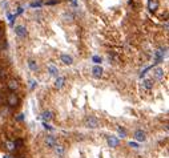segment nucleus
I'll return each instance as SVG.
<instances>
[{
  "mask_svg": "<svg viewBox=\"0 0 169 158\" xmlns=\"http://www.w3.org/2000/svg\"><path fill=\"white\" fill-rule=\"evenodd\" d=\"M117 131H119V134L121 135V137H125V134H127V133H125V130H124V129H121V127H117Z\"/></svg>",
  "mask_w": 169,
  "mask_h": 158,
  "instance_id": "obj_20",
  "label": "nucleus"
},
{
  "mask_svg": "<svg viewBox=\"0 0 169 158\" xmlns=\"http://www.w3.org/2000/svg\"><path fill=\"white\" fill-rule=\"evenodd\" d=\"M129 146L131 147H133V149H138V143H136V142H129Z\"/></svg>",
  "mask_w": 169,
  "mask_h": 158,
  "instance_id": "obj_21",
  "label": "nucleus"
},
{
  "mask_svg": "<svg viewBox=\"0 0 169 158\" xmlns=\"http://www.w3.org/2000/svg\"><path fill=\"white\" fill-rule=\"evenodd\" d=\"M93 61L95 62H101V58L99 56H93Z\"/></svg>",
  "mask_w": 169,
  "mask_h": 158,
  "instance_id": "obj_25",
  "label": "nucleus"
},
{
  "mask_svg": "<svg viewBox=\"0 0 169 158\" xmlns=\"http://www.w3.org/2000/svg\"><path fill=\"white\" fill-rule=\"evenodd\" d=\"M40 5H43V3H41V1H36V3H32L31 4V7H40Z\"/></svg>",
  "mask_w": 169,
  "mask_h": 158,
  "instance_id": "obj_22",
  "label": "nucleus"
},
{
  "mask_svg": "<svg viewBox=\"0 0 169 158\" xmlns=\"http://www.w3.org/2000/svg\"><path fill=\"white\" fill-rule=\"evenodd\" d=\"M56 3H57V0H51V1H48L47 4H48V5H53V4H56Z\"/></svg>",
  "mask_w": 169,
  "mask_h": 158,
  "instance_id": "obj_27",
  "label": "nucleus"
},
{
  "mask_svg": "<svg viewBox=\"0 0 169 158\" xmlns=\"http://www.w3.org/2000/svg\"><path fill=\"white\" fill-rule=\"evenodd\" d=\"M152 74H153V78H156V80H162V77H164V70H162L160 66H157V68H153Z\"/></svg>",
  "mask_w": 169,
  "mask_h": 158,
  "instance_id": "obj_4",
  "label": "nucleus"
},
{
  "mask_svg": "<svg viewBox=\"0 0 169 158\" xmlns=\"http://www.w3.org/2000/svg\"><path fill=\"white\" fill-rule=\"evenodd\" d=\"M19 102H20V100H19V97H17V94H15L13 92L8 94V105L11 108H16L19 105Z\"/></svg>",
  "mask_w": 169,
  "mask_h": 158,
  "instance_id": "obj_2",
  "label": "nucleus"
},
{
  "mask_svg": "<svg viewBox=\"0 0 169 158\" xmlns=\"http://www.w3.org/2000/svg\"><path fill=\"white\" fill-rule=\"evenodd\" d=\"M53 149H55V151H56V154H59V155H63V154H64V147L60 146V145H59V146L56 145Z\"/></svg>",
  "mask_w": 169,
  "mask_h": 158,
  "instance_id": "obj_19",
  "label": "nucleus"
},
{
  "mask_svg": "<svg viewBox=\"0 0 169 158\" xmlns=\"http://www.w3.org/2000/svg\"><path fill=\"white\" fill-rule=\"evenodd\" d=\"M48 72H49L51 76H53V77H59V69L55 65H52V64L48 65Z\"/></svg>",
  "mask_w": 169,
  "mask_h": 158,
  "instance_id": "obj_8",
  "label": "nucleus"
},
{
  "mask_svg": "<svg viewBox=\"0 0 169 158\" xmlns=\"http://www.w3.org/2000/svg\"><path fill=\"white\" fill-rule=\"evenodd\" d=\"M165 56H166V48H160V49L156 52V62L162 61Z\"/></svg>",
  "mask_w": 169,
  "mask_h": 158,
  "instance_id": "obj_5",
  "label": "nucleus"
},
{
  "mask_svg": "<svg viewBox=\"0 0 169 158\" xmlns=\"http://www.w3.org/2000/svg\"><path fill=\"white\" fill-rule=\"evenodd\" d=\"M92 73L95 77H101V74H103V68L100 65H96L92 68Z\"/></svg>",
  "mask_w": 169,
  "mask_h": 158,
  "instance_id": "obj_9",
  "label": "nucleus"
},
{
  "mask_svg": "<svg viewBox=\"0 0 169 158\" xmlns=\"http://www.w3.org/2000/svg\"><path fill=\"white\" fill-rule=\"evenodd\" d=\"M99 119L96 118V117H93V116H89L85 118V126L89 127V129H95V127L99 126Z\"/></svg>",
  "mask_w": 169,
  "mask_h": 158,
  "instance_id": "obj_1",
  "label": "nucleus"
},
{
  "mask_svg": "<svg viewBox=\"0 0 169 158\" xmlns=\"http://www.w3.org/2000/svg\"><path fill=\"white\" fill-rule=\"evenodd\" d=\"M43 119H44V121H49V119H52V112L45 110V112L43 113Z\"/></svg>",
  "mask_w": 169,
  "mask_h": 158,
  "instance_id": "obj_16",
  "label": "nucleus"
},
{
  "mask_svg": "<svg viewBox=\"0 0 169 158\" xmlns=\"http://www.w3.org/2000/svg\"><path fill=\"white\" fill-rule=\"evenodd\" d=\"M29 82H31V89H33L35 86L37 85V82H36V81H35V80H31V81H29Z\"/></svg>",
  "mask_w": 169,
  "mask_h": 158,
  "instance_id": "obj_24",
  "label": "nucleus"
},
{
  "mask_svg": "<svg viewBox=\"0 0 169 158\" xmlns=\"http://www.w3.org/2000/svg\"><path fill=\"white\" fill-rule=\"evenodd\" d=\"M148 8H149L150 12H154L158 8V3L156 1V0H149V3H148Z\"/></svg>",
  "mask_w": 169,
  "mask_h": 158,
  "instance_id": "obj_12",
  "label": "nucleus"
},
{
  "mask_svg": "<svg viewBox=\"0 0 169 158\" xmlns=\"http://www.w3.org/2000/svg\"><path fill=\"white\" fill-rule=\"evenodd\" d=\"M45 143H47V145H48L49 147H55V146H56V139H55L53 135H47Z\"/></svg>",
  "mask_w": 169,
  "mask_h": 158,
  "instance_id": "obj_10",
  "label": "nucleus"
},
{
  "mask_svg": "<svg viewBox=\"0 0 169 158\" xmlns=\"http://www.w3.org/2000/svg\"><path fill=\"white\" fill-rule=\"evenodd\" d=\"M61 61L64 62V64H67V65H71L73 62V58L69 56V54H61Z\"/></svg>",
  "mask_w": 169,
  "mask_h": 158,
  "instance_id": "obj_13",
  "label": "nucleus"
},
{
  "mask_svg": "<svg viewBox=\"0 0 169 158\" xmlns=\"http://www.w3.org/2000/svg\"><path fill=\"white\" fill-rule=\"evenodd\" d=\"M8 88L11 89L12 92H15L16 89L19 88V84H17V81H16V80H11V81H8Z\"/></svg>",
  "mask_w": 169,
  "mask_h": 158,
  "instance_id": "obj_15",
  "label": "nucleus"
},
{
  "mask_svg": "<svg viewBox=\"0 0 169 158\" xmlns=\"http://www.w3.org/2000/svg\"><path fill=\"white\" fill-rule=\"evenodd\" d=\"M142 88H145L146 90H150V89L153 88V82H152V80H142Z\"/></svg>",
  "mask_w": 169,
  "mask_h": 158,
  "instance_id": "obj_14",
  "label": "nucleus"
},
{
  "mask_svg": "<svg viewBox=\"0 0 169 158\" xmlns=\"http://www.w3.org/2000/svg\"><path fill=\"white\" fill-rule=\"evenodd\" d=\"M7 146H8V149H9V150H13V149H15V146H13V142H7Z\"/></svg>",
  "mask_w": 169,
  "mask_h": 158,
  "instance_id": "obj_23",
  "label": "nucleus"
},
{
  "mask_svg": "<svg viewBox=\"0 0 169 158\" xmlns=\"http://www.w3.org/2000/svg\"><path fill=\"white\" fill-rule=\"evenodd\" d=\"M0 37H1V29H0Z\"/></svg>",
  "mask_w": 169,
  "mask_h": 158,
  "instance_id": "obj_30",
  "label": "nucleus"
},
{
  "mask_svg": "<svg viewBox=\"0 0 169 158\" xmlns=\"http://www.w3.org/2000/svg\"><path fill=\"white\" fill-rule=\"evenodd\" d=\"M28 66H29L31 70H37V64H36V61H33V60H29V61H28Z\"/></svg>",
  "mask_w": 169,
  "mask_h": 158,
  "instance_id": "obj_17",
  "label": "nucleus"
},
{
  "mask_svg": "<svg viewBox=\"0 0 169 158\" xmlns=\"http://www.w3.org/2000/svg\"><path fill=\"white\" fill-rule=\"evenodd\" d=\"M64 84H65V78L64 77H57L56 78V81H55V88L61 89L63 86H64Z\"/></svg>",
  "mask_w": 169,
  "mask_h": 158,
  "instance_id": "obj_11",
  "label": "nucleus"
},
{
  "mask_svg": "<svg viewBox=\"0 0 169 158\" xmlns=\"http://www.w3.org/2000/svg\"><path fill=\"white\" fill-rule=\"evenodd\" d=\"M135 138L137 139V141H140V142L145 141V139H146L145 131H142V130H136V131H135Z\"/></svg>",
  "mask_w": 169,
  "mask_h": 158,
  "instance_id": "obj_7",
  "label": "nucleus"
},
{
  "mask_svg": "<svg viewBox=\"0 0 169 158\" xmlns=\"http://www.w3.org/2000/svg\"><path fill=\"white\" fill-rule=\"evenodd\" d=\"M107 142H108V145H109L111 147H116L120 143V141H119L117 137H115V135H109V137L107 138Z\"/></svg>",
  "mask_w": 169,
  "mask_h": 158,
  "instance_id": "obj_6",
  "label": "nucleus"
},
{
  "mask_svg": "<svg viewBox=\"0 0 169 158\" xmlns=\"http://www.w3.org/2000/svg\"><path fill=\"white\" fill-rule=\"evenodd\" d=\"M15 33L19 36V37H25V36L28 35L27 28L24 27V25H16L15 27Z\"/></svg>",
  "mask_w": 169,
  "mask_h": 158,
  "instance_id": "obj_3",
  "label": "nucleus"
},
{
  "mask_svg": "<svg viewBox=\"0 0 169 158\" xmlns=\"http://www.w3.org/2000/svg\"><path fill=\"white\" fill-rule=\"evenodd\" d=\"M23 139H15V141H13V146H15V149H20V147L23 146Z\"/></svg>",
  "mask_w": 169,
  "mask_h": 158,
  "instance_id": "obj_18",
  "label": "nucleus"
},
{
  "mask_svg": "<svg viewBox=\"0 0 169 158\" xmlns=\"http://www.w3.org/2000/svg\"><path fill=\"white\" fill-rule=\"evenodd\" d=\"M3 158H15V157H13V155H11V154H4Z\"/></svg>",
  "mask_w": 169,
  "mask_h": 158,
  "instance_id": "obj_28",
  "label": "nucleus"
},
{
  "mask_svg": "<svg viewBox=\"0 0 169 158\" xmlns=\"http://www.w3.org/2000/svg\"><path fill=\"white\" fill-rule=\"evenodd\" d=\"M24 117H23V114H19V117H17V119H19V121H21V119H23Z\"/></svg>",
  "mask_w": 169,
  "mask_h": 158,
  "instance_id": "obj_29",
  "label": "nucleus"
},
{
  "mask_svg": "<svg viewBox=\"0 0 169 158\" xmlns=\"http://www.w3.org/2000/svg\"><path fill=\"white\" fill-rule=\"evenodd\" d=\"M44 127H45V129H48V130H53V127L49 126V125H47V122H44Z\"/></svg>",
  "mask_w": 169,
  "mask_h": 158,
  "instance_id": "obj_26",
  "label": "nucleus"
}]
</instances>
